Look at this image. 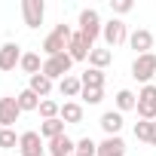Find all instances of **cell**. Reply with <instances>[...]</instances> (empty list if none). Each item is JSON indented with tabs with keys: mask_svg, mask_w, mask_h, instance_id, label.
Returning a JSON list of instances; mask_svg holds the SVG:
<instances>
[{
	"mask_svg": "<svg viewBox=\"0 0 156 156\" xmlns=\"http://www.w3.org/2000/svg\"><path fill=\"white\" fill-rule=\"evenodd\" d=\"M16 101H19V107H22V113H28V110H40V95H34L31 89H22L19 95H16Z\"/></svg>",
	"mask_w": 156,
	"mask_h": 156,
	"instance_id": "obj_21",
	"label": "cell"
},
{
	"mask_svg": "<svg viewBox=\"0 0 156 156\" xmlns=\"http://www.w3.org/2000/svg\"><path fill=\"white\" fill-rule=\"evenodd\" d=\"M76 156H98V144L92 138H80L76 141Z\"/></svg>",
	"mask_w": 156,
	"mask_h": 156,
	"instance_id": "obj_26",
	"label": "cell"
},
{
	"mask_svg": "<svg viewBox=\"0 0 156 156\" xmlns=\"http://www.w3.org/2000/svg\"><path fill=\"white\" fill-rule=\"evenodd\" d=\"M19 67H22L28 76H34V73H43V61H40V52H25Z\"/></svg>",
	"mask_w": 156,
	"mask_h": 156,
	"instance_id": "obj_20",
	"label": "cell"
},
{
	"mask_svg": "<svg viewBox=\"0 0 156 156\" xmlns=\"http://www.w3.org/2000/svg\"><path fill=\"white\" fill-rule=\"evenodd\" d=\"M58 116L64 119V126H76V122H83V104H76V101H64Z\"/></svg>",
	"mask_w": 156,
	"mask_h": 156,
	"instance_id": "obj_15",
	"label": "cell"
},
{
	"mask_svg": "<svg viewBox=\"0 0 156 156\" xmlns=\"http://www.w3.org/2000/svg\"><path fill=\"white\" fill-rule=\"evenodd\" d=\"M19 116H22V107H19V101L12 95L0 98V129H12L19 122Z\"/></svg>",
	"mask_w": 156,
	"mask_h": 156,
	"instance_id": "obj_9",
	"label": "cell"
},
{
	"mask_svg": "<svg viewBox=\"0 0 156 156\" xmlns=\"http://www.w3.org/2000/svg\"><path fill=\"white\" fill-rule=\"evenodd\" d=\"M132 9H135L132 0H110V12H113V16H126V12H132Z\"/></svg>",
	"mask_w": 156,
	"mask_h": 156,
	"instance_id": "obj_30",
	"label": "cell"
},
{
	"mask_svg": "<svg viewBox=\"0 0 156 156\" xmlns=\"http://www.w3.org/2000/svg\"><path fill=\"white\" fill-rule=\"evenodd\" d=\"M150 144L156 147V122H153V135H150Z\"/></svg>",
	"mask_w": 156,
	"mask_h": 156,
	"instance_id": "obj_31",
	"label": "cell"
},
{
	"mask_svg": "<svg viewBox=\"0 0 156 156\" xmlns=\"http://www.w3.org/2000/svg\"><path fill=\"white\" fill-rule=\"evenodd\" d=\"M83 89H104V70H95V67H89L83 76Z\"/></svg>",
	"mask_w": 156,
	"mask_h": 156,
	"instance_id": "obj_24",
	"label": "cell"
},
{
	"mask_svg": "<svg viewBox=\"0 0 156 156\" xmlns=\"http://www.w3.org/2000/svg\"><path fill=\"white\" fill-rule=\"evenodd\" d=\"M80 98H83L86 104H101V101H104V89H83Z\"/></svg>",
	"mask_w": 156,
	"mask_h": 156,
	"instance_id": "obj_29",
	"label": "cell"
},
{
	"mask_svg": "<svg viewBox=\"0 0 156 156\" xmlns=\"http://www.w3.org/2000/svg\"><path fill=\"white\" fill-rule=\"evenodd\" d=\"M58 92L64 95V98H76V95H80L83 92V80H80V76H64V80L58 83Z\"/></svg>",
	"mask_w": 156,
	"mask_h": 156,
	"instance_id": "obj_19",
	"label": "cell"
},
{
	"mask_svg": "<svg viewBox=\"0 0 156 156\" xmlns=\"http://www.w3.org/2000/svg\"><path fill=\"white\" fill-rule=\"evenodd\" d=\"M37 113H40L43 119H58V113H61V104H58V101H52V98H43Z\"/></svg>",
	"mask_w": 156,
	"mask_h": 156,
	"instance_id": "obj_25",
	"label": "cell"
},
{
	"mask_svg": "<svg viewBox=\"0 0 156 156\" xmlns=\"http://www.w3.org/2000/svg\"><path fill=\"white\" fill-rule=\"evenodd\" d=\"M150 135H153V122H150V119H138V122H135V138L150 144Z\"/></svg>",
	"mask_w": 156,
	"mask_h": 156,
	"instance_id": "obj_27",
	"label": "cell"
},
{
	"mask_svg": "<svg viewBox=\"0 0 156 156\" xmlns=\"http://www.w3.org/2000/svg\"><path fill=\"white\" fill-rule=\"evenodd\" d=\"M101 37H104L107 49H116V46L129 43V31H126V22H122V19H110V22H104V28H101Z\"/></svg>",
	"mask_w": 156,
	"mask_h": 156,
	"instance_id": "obj_4",
	"label": "cell"
},
{
	"mask_svg": "<svg viewBox=\"0 0 156 156\" xmlns=\"http://www.w3.org/2000/svg\"><path fill=\"white\" fill-rule=\"evenodd\" d=\"M135 110H138L141 119H150V122L156 119V86H153V83L138 92V107H135Z\"/></svg>",
	"mask_w": 156,
	"mask_h": 156,
	"instance_id": "obj_6",
	"label": "cell"
},
{
	"mask_svg": "<svg viewBox=\"0 0 156 156\" xmlns=\"http://www.w3.org/2000/svg\"><path fill=\"white\" fill-rule=\"evenodd\" d=\"M129 46H132L138 55H147V52L153 49V34H150L147 28H135V31L129 34Z\"/></svg>",
	"mask_w": 156,
	"mask_h": 156,
	"instance_id": "obj_11",
	"label": "cell"
},
{
	"mask_svg": "<svg viewBox=\"0 0 156 156\" xmlns=\"http://www.w3.org/2000/svg\"><path fill=\"white\" fill-rule=\"evenodd\" d=\"M70 67H73V58H70L67 52H61V55L43 61V73L49 76V80H58V83L64 80V76H70Z\"/></svg>",
	"mask_w": 156,
	"mask_h": 156,
	"instance_id": "obj_3",
	"label": "cell"
},
{
	"mask_svg": "<svg viewBox=\"0 0 156 156\" xmlns=\"http://www.w3.org/2000/svg\"><path fill=\"white\" fill-rule=\"evenodd\" d=\"M22 46L19 43H3L0 46V70H16V64H22Z\"/></svg>",
	"mask_w": 156,
	"mask_h": 156,
	"instance_id": "obj_10",
	"label": "cell"
},
{
	"mask_svg": "<svg viewBox=\"0 0 156 156\" xmlns=\"http://www.w3.org/2000/svg\"><path fill=\"white\" fill-rule=\"evenodd\" d=\"M58 135H64V119H61V116L40 122V138H43V141H52V138H58Z\"/></svg>",
	"mask_w": 156,
	"mask_h": 156,
	"instance_id": "obj_17",
	"label": "cell"
},
{
	"mask_svg": "<svg viewBox=\"0 0 156 156\" xmlns=\"http://www.w3.org/2000/svg\"><path fill=\"white\" fill-rule=\"evenodd\" d=\"M89 52H92V46L86 43V37H83L80 31H76V34L70 37V43H67V55H70L73 61H86V58H89Z\"/></svg>",
	"mask_w": 156,
	"mask_h": 156,
	"instance_id": "obj_12",
	"label": "cell"
},
{
	"mask_svg": "<svg viewBox=\"0 0 156 156\" xmlns=\"http://www.w3.org/2000/svg\"><path fill=\"white\" fill-rule=\"evenodd\" d=\"M135 107H138V95L129 92V89H119L116 92V110L126 113V110H135Z\"/></svg>",
	"mask_w": 156,
	"mask_h": 156,
	"instance_id": "obj_23",
	"label": "cell"
},
{
	"mask_svg": "<svg viewBox=\"0 0 156 156\" xmlns=\"http://www.w3.org/2000/svg\"><path fill=\"white\" fill-rule=\"evenodd\" d=\"M49 153L52 156H73L76 153V141H70L67 135H58L49 141Z\"/></svg>",
	"mask_w": 156,
	"mask_h": 156,
	"instance_id": "obj_14",
	"label": "cell"
},
{
	"mask_svg": "<svg viewBox=\"0 0 156 156\" xmlns=\"http://www.w3.org/2000/svg\"><path fill=\"white\" fill-rule=\"evenodd\" d=\"M110 61H113V52H110V49H92V52H89V64H92L95 70H104Z\"/></svg>",
	"mask_w": 156,
	"mask_h": 156,
	"instance_id": "obj_22",
	"label": "cell"
},
{
	"mask_svg": "<svg viewBox=\"0 0 156 156\" xmlns=\"http://www.w3.org/2000/svg\"><path fill=\"white\" fill-rule=\"evenodd\" d=\"M19 153H22V156H43L46 147H43L40 132H22V135H19Z\"/></svg>",
	"mask_w": 156,
	"mask_h": 156,
	"instance_id": "obj_8",
	"label": "cell"
},
{
	"mask_svg": "<svg viewBox=\"0 0 156 156\" xmlns=\"http://www.w3.org/2000/svg\"><path fill=\"white\" fill-rule=\"evenodd\" d=\"M0 147H3V150L19 147V135H16L12 129H0Z\"/></svg>",
	"mask_w": 156,
	"mask_h": 156,
	"instance_id": "obj_28",
	"label": "cell"
},
{
	"mask_svg": "<svg viewBox=\"0 0 156 156\" xmlns=\"http://www.w3.org/2000/svg\"><path fill=\"white\" fill-rule=\"evenodd\" d=\"M101 129L107 132V138H110V135H119V129H122V113H119V110L101 113Z\"/></svg>",
	"mask_w": 156,
	"mask_h": 156,
	"instance_id": "obj_16",
	"label": "cell"
},
{
	"mask_svg": "<svg viewBox=\"0 0 156 156\" xmlns=\"http://www.w3.org/2000/svg\"><path fill=\"white\" fill-rule=\"evenodd\" d=\"M22 16H25V25L37 31V28L43 25V16H46V3H43V0H22Z\"/></svg>",
	"mask_w": 156,
	"mask_h": 156,
	"instance_id": "obj_7",
	"label": "cell"
},
{
	"mask_svg": "<svg viewBox=\"0 0 156 156\" xmlns=\"http://www.w3.org/2000/svg\"><path fill=\"white\" fill-rule=\"evenodd\" d=\"M70 37H73V31H70V25H55L52 28V34L43 40V52H46V58H55V55H61V52H67V43H70Z\"/></svg>",
	"mask_w": 156,
	"mask_h": 156,
	"instance_id": "obj_1",
	"label": "cell"
},
{
	"mask_svg": "<svg viewBox=\"0 0 156 156\" xmlns=\"http://www.w3.org/2000/svg\"><path fill=\"white\" fill-rule=\"evenodd\" d=\"M98 156H126V141L119 135H110L98 144Z\"/></svg>",
	"mask_w": 156,
	"mask_h": 156,
	"instance_id": "obj_13",
	"label": "cell"
},
{
	"mask_svg": "<svg viewBox=\"0 0 156 156\" xmlns=\"http://www.w3.org/2000/svg\"><path fill=\"white\" fill-rule=\"evenodd\" d=\"M28 89H31L34 95H40V98H46V95L52 92V80H49L46 73H34L31 80H28Z\"/></svg>",
	"mask_w": 156,
	"mask_h": 156,
	"instance_id": "obj_18",
	"label": "cell"
},
{
	"mask_svg": "<svg viewBox=\"0 0 156 156\" xmlns=\"http://www.w3.org/2000/svg\"><path fill=\"white\" fill-rule=\"evenodd\" d=\"M132 76H135L138 83L150 86V80L156 76V55H153V52H147V55H138V58L132 61Z\"/></svg>",
	"mask_w": 156,
	"mask_h": 156,
	"instance_id": "obj_5",
	"label": "cell"
},
{
	"mask_svg": "<svg viewBox=\"0 0 156 156\" xmlns=\"http://www.w3.org/2000/svg\"><path fill=\"white\" fill-rule=\"evenodd\" d=\"M73 156H76V153H73Z\"/></svg>",
	"mask_w": 156,
	"mask_h": 156,
	"instance_id": "obj_32",
	"label": "cell"
},
{
	"mask_svg": "<svg viewBox=\"0 0 156 156\" xmlns=\"http://www.w3.org/2000/svg\"><path fill=\"white\" fill-rule=\"evenodd\" d=\"M101 28H104V22H101V16H98V9H80V34L86 37V43L95 49V40L101 37Z\"/></svg>",
	"mask_w": 156,
	"mask_h": 156,
	"instance_id": "obj_2",
	"label": "cell"
}]
</instances>
